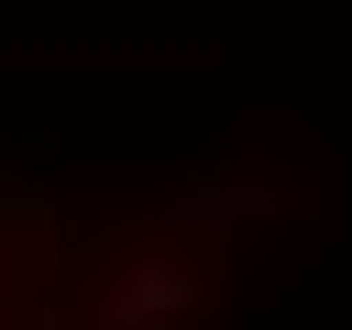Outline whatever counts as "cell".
<instances>
[{
  "label": "cell",
  "mask_w": 352,
  "mask_h": 330,
  "mask_svg": "<svg viewBox=\"0 0 352 330\" xmlns=\"http://www.w3.org/2000/svg\"><path fill=\"white\" fill-rule=\"evenodd\" d=\"M11 275H22V253H0V330H22V319H11Z\"/></svg>",
  "instance_id": "obj_1"
}]
</instances>
